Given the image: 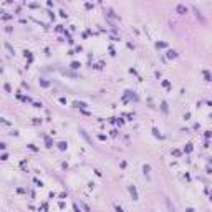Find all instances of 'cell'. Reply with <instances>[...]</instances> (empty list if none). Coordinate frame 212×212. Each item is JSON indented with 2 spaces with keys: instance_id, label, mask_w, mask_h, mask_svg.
Segmentation results:
<instances>
[{
  "instance_id": "obj_1",
  "label": "cell",
  "mask_w": 212,
  "mask_h": 212,
  "mask_svg": "<svg viewBox=\"0 0 212 212\" xmlns=\"http://www.w3.org/2000/svg\"><path fill=\"white\" fill-rule=\"evenodd\" d=\"M194 12H196V17H197V18H199V20H201L202 23H205V18H204V17H202V15H201V12H199L197 8H194Z\"/></svg>"
},
{
  "instance_id": "obj_2",
  "label": "cell",
  "mask_w": 212,
  "mask_h": 212,
  "mask_svg": "<svg viewBox=\"0 0 212 212\" xmlns=\"http://www.w3.org/2000/svg\"><path fill=\"white\" fill-rule=\"evenodd\" d=\"M176 10H177L179 13H186V12H187V8L184 7V5H177V8H176Z\"/></svg>"
}]
</instances>
